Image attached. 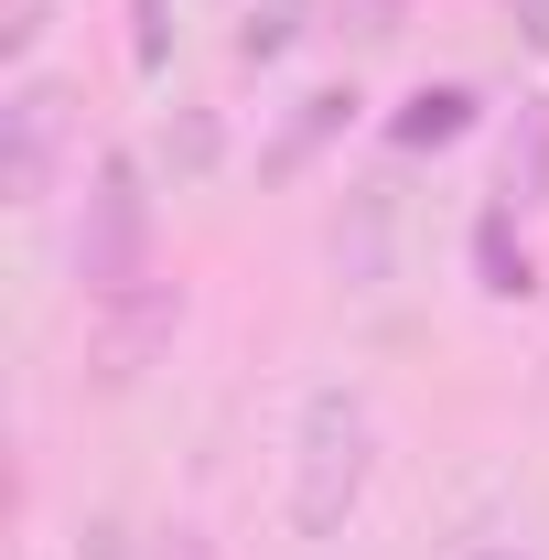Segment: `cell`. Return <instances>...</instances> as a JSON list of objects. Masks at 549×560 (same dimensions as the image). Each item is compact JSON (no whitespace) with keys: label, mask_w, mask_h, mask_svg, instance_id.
Masks as SVG:
<instances>
[{"label":"cell","mask_w":549,"mask_h":560,"mask_svg":"<svg viewBox=\"0 0 549 560\" xmlns=\"http://www.w3.org/2000/svg\"><path fill=\"white\" fill-rule=\"evenodd\" d=\"M377 486V410H366V388H302V410H291V528L302 539H344L355 528V506Z\"/></svg>","instance_id":"cell-1"},{"label":"cell","mask_w":549,"mask_h":560,"mask_svg":"<svg viewBox=\"0 0 549 560\" xmlns=\"http://www.w3.org/2000/svg\"><path fill=\"white\" fill-rule=\"evenodd\" d=\"M75 280H86V302H108V291L151 280V173H140V151H97V162H86Z\"/></svg>","instance_id":"cell-2"},{"label":"cell","mask_w":549,"mask_h":560,"mask_svg":"<svg viewBox=\"0 0 549 560\" xmlns=\"http://www.w3.org/2000/svg\"><path fill=\"white\" fill-rule=\"evenodd\" d=\"M173 324H184V291H173V280H130V291H108V302H97V388H130L140 366H151V355L173 346Z\"/></svg>","instance_id":"cell-3"},{"label":"cell","mask_w":549,"mask_h":560,"mask_svg":"<svg viewBox=\"0 0 549 560\" xmlns=\"http://www.w3.org/2000/svg\"><path fill=\"white\" fill-rule=\"evenodd\" d=\"M66 86L55 75H22L11 97H0V130H11V206H44L55 195V151H66Z\"/></svg>","instance_id":"cell-4"},{"label":"cell","mask_w":549,"mask_h":560,"mask_svg":"<svg viewBox=\"0 0 549 560\" xmlns=\"http://www.w3.org/2000/svg\"><path fill=\"white\" fill-rule=\"evenodd\" d=\"M495 206L506 215H539L549 206V86H528L495 130Z\"/></svg>","instance_id":"cell-5"},{"label":"cell","mask_w":549,"mask_h":560,"mask_svg":"<svg viewBox=\"0 0 549 560\" xmlns=\"http://www.w3.org/2000/svg\"><path fill=\"white\" fill-rule=\"evenodd\" d=\"M355 108H366L355 86H313V97H302V108L280 119V140H270V151H259V184H291V173H302L313 151H335V140L355 130Z\"/></svg>","instance_id":"cell-6"},{"label":"cell","mask_w":549,"mask_h":560,"mask_svg":"<svg viewBox=\"0 0 549 560\" xmlns=\"http://www.w3.org/2000/svg\"><path fill=\"white\" fill-rule=\"evenodd\" d=\"M484 119V97L464 75H442V86H410L399 108H388V151H453V140Z\"/></svg>","instance_id":"cell-7"},{"label":"cell","mask_w":549,"mask_h":560,"mask_svg":"<svg viewBox=\"0 0 549 560\" xmlns=\"http://www.w3.org/2000/svg\"><path fill=\"white\" fill-rule=\"evenodd\" d=\"M313 33H324V0H248L226 44H237V66H280V55H302Z\"/></svg>","instance_id":"cell-8"},{"label":"cell","mask_w":549,"mask_h":560,"mask_svg":"<svg viewBox=\"0 0 549 560\" xmlns=\"http://www.w3.org/2000/svg\"><path fill=\"white\" fill-rule=\"evenodd\" d=\"M475 280H484V302H528V291H539V259H528V237H517L506 206L475 215Z\"/></svg>","instance_id":"cell-9"},{"label":"cell","mask_w":549,"mask_h":560,"mask_svg":"<svg viewBox=\"0 0 549 560\" xmlns=\"http://www.w3.org/2000/svg\"><path fill=\"white\" fill-rule=\"evenodd\" d=\"M215 162H226V130H215V108H173V119H162V173H173V184H206Z\"/></svg>","instance_id":"cell-10"},{"label":"cell","mask_w":549,"mask_h":560,"mask_svg":"<svg viewBox=\"0 0 549 560\" xmlns=\"http://www.w3.org/2000/svg\"><path fill=\"white\" fill-rule=\"evenodd\" d=\"M324 33H344V44H399L410 33V0H324Z\"/></svg>","instance_id":"cell-11"},{"label":"cell","mask_w":549,"mask_h":560,"mask_svg":"<svg viewBox=\"0 0 549 560\" xmlns=\"http://www.w3.org/2000/svg\"><path fill=\"white\" fill-rule=\"evenodd\" d=\"M119 11H130V66L162 75L173 66V11H162V0H119Z\"/></svg>","instance_id":"cell-12"},{"label":"cell","mask_w":549,"mask_h":560,"mask_svg":"<svg viewBox=\"0 0 549 560\" xmlns=\"http://www.w3.org/2000/svg\"><path fill=\"white\" fill-rule=\"evenodd\" d=\"M44 33H55V0H0V66H33Z\"/></svg>","instance_id":"cell-13"},{"label":"cell","mask_w":549,"mask_h":560,"mask_svg":"<svg viewBox=\"0 0 549 560\" xmlns=\"http://www.w3.org/2000/svg\"><path fill=\"white\" fill-rule=\"evenodd\" d=\"M75 560H140V539L119 517H86V528H75Z\"/></svg>","instance_id":"cell-14"},{"label":"cell","mask_w":549,"mask_h":560,"mask_svg":"<svg viewBox=\"0 0 549 560\" xmlns=\"http://www.w3.org/2000/svg\"><path fill=\"white\" fill-rule=\"evenodd\" d=\"M140 560H215V539L195 528V517H173V528H162V539H151Z\"/></svg>","instance_id":"cell-15"},{"label":"cell","mask_w":549,"mask_h":560,"mask_svg":"<svg viewBox=\"0 0 549 560\" xmlns=\"http://www.w3.org/2000/svg\"><path fill=\"white\" fill-rule=\"evenodd\" d=\"M506 11H517V44L549 66V0H506Z\"/></svg>","instance_id":"cell-16"},{"label":"cell","mask_w":549,"mask_h":560,"mask_svg":"<svg viewBox=\"0 0 549 560\" xmlns=\"http://www.w3.org/2000/svg\"><path fill=\"white\" fill-rule=\"evenodd\" d=\"M484 560H528V550H484Z\"/></svg>","instance_id":"cell-17"},{"label":"cell","mask_w":549,"mask_h":560,"mask_svg":"<svg viewBox=\"0 0 549 560\" xmlns=\"http://www.w3.org/2000/svg\"><path fill=\"white\" fill-rule=\"evenodd\" d=\"M237 11H248V0H237Z\"/></svg>","instance_id":"cell-18"}]
</instances>
